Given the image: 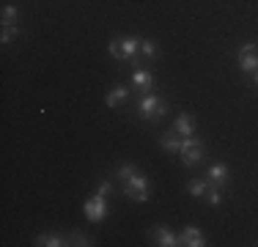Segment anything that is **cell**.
Returning <instances> with one entry per match:
<instances>
[{"mask_svg":"<svg viewBox=\"0 0 258 247\" xmlns=\"http://www.w3.org/2000/svg\"><path fill=\"white\" fill-rule=\"evenodd\" d=\"M165 113H168V102H165V99H159L154 91L140 96V102H138V118H143V121H159V118H165Z\"/></svg>","mask_w":258,"mask_h":247,"instance_id":"obj_1","label":"cell"},{"mask_svg":"<svg viewBox=\"0 0 258 247\" xmlns=\"http://www.w3.org/2000/svg\"><path fill=\"white\" fill-rule=\"evenodd\" d=\"M181 162L187 165V168H195V165L204 159V140L195 138V135H189V138H181Z\"/></svg>","mask_w":258,"mask_h":247,"instance_id":"obj_2","label":"cell"},{"mask_svg":"<svg viewBox=\"0 0 258 247\" xmlns=\"http://www.w3.org/2000/svg\"><path fill=\"white\" fill-rule=\"evenodd\" d=\"M124 193H126V198H132L135 203H146L149 201V193H151V184L143 173H138V176H132L124 184Z\"/></svg>","mask_w":258,"mask_h":247,"instance_id":"obj_3","label":"cell"},{"mask_svg":"<svg viewBox=\"0 0 258 247\" xmlns=\"http://www.w3.org/2000/svg\"><path fill=\"white\" fill-rule=\"evenodd\" d=\"M83 212L91 222H102L104 217H107V195L94 193V198H88V201L83 203Z\"/></svg>","mask_w":258,"mask_h":247,"instance_id":"obj_4","label":"cell"},{"mask_svg":"<svg viewBox=\"0 0 258 247\" xmlns=\"http://www.w3.org/2000/svg\"><path fill=\"white\" fill-rule=\"evenodd\" d=\"M239 69H242L244 74H253L258 69V44H253V41H247V44L239 47Z\"/></svg>","mask_w":258,"mask_h":247,"instance_id":"obj_5","label":"cell"},{"mask_svg":"<svg viewBox=\"0 0 258 247\" xmlns=\"http://www.w3.org/2000/svg\"><path fill=\"white\" fill-rule=\"evenodd\" d=\"M151 239H154V244H159V247H176L179 244V236H176L170 228H165V225L151 228Z\"/></svg>","mask_w":258,"mask_h":247,"instance_id":"obj_6","label":"cell"},{"mask_svg":"<svg viewBox=\"0 0 258 247\" xmlns=\"http://www.w3.org/2000/svg\"><path fill=\"white\" fill-rule=\"evenodd\" d=\"M206 178H209V184H214V187H225V184L231 181V176H228V165L214 162L212 168L206 170Z\"/></svg>","mask_w":258,"mask_h":247,"instance_id":"obj_7","label":"cell"},{"mask_svg":"<svg viewBox=\"0 0 258 247\" xmlns=\"http://www.w3.org/2000/svg\"><path fill=\"white\" fill-rule=\"evenodd\" d=\"M118 44H121V60H132V66H138V60H135V52H140L138 36H124V39H118Z\"/></svg>","mask_w":258,"mask_h":247,"instance_id":"obj_8","label":"cell"},{"mask_svg":"<svg viewBox=\"0 0 258 247\" xmlns=\"http://www.w3.org/2000/svg\"><path fill=\"white\" fill-rule=\"evenodd\" d=\"M132 85L140 91V94H151V88H154V74H151L149 69H135Z\"/></svg>","mask_w":258,"mask_h":247,"instance_id":"obj_9","label":"cell"},{"mask_svg":"<svg viewBox=\"0 0 258 247\" xmlns=\"http://www.w3.org/2000/svg\"><path fill=\"white\" fill-rule=\"evenodd\" d=\"M179 244H187V247H204V244H206V239H204V233H201L195 225H187V228H184V231L179 233Z\"/></svg>","mask_w":258,"mask_h":247,"instance_id":"obj_10","label":"cell"},{"mask_svg":"<svg viewBox=\"0 0 258 247\" xmlns=\"http://www.w3.org/2000/svg\"><path fill=\"white\" fill-rule=\"evenodd\" d=\"M173 132L179 135V138H189V135L195 132V121L189 118L187 113H179V115H176V121H173Z\"/></svg>","mask_w":258,"mask_h":247,"instance_id":"obj_11","label":"cell"},{"mask_svg":"<svg viewBox=\"0 0 258 247\" xmlns=\"http://www.w3.org/2000/svg\"><path fill=\"white\" fill-rule=\"evenodd\" d=\"M124 99H129V88L126 85H113V88L107 91V96H104V104H107V107H118Z\"/></svg>","mask_w":258,"mask_h":247,"instance_id":"obj_12","label":"cell"},{"mask_svg":"<svg viewBox=\"0 0 258 247\" xmlns=\"http://www.w3.org/2000/svg\"><path fill=\"white\" fill-rule=\"evenodd\" d=\"M36 247H63L69 244V239L66 236H58V233H39V236L33 239Z\"/></svg>","mask_w":258,"mask_h":247,"instance_id":"obj_13","label":"cell"},{"mask_svg":"<svg viewBox=\"0 0 258 247\" xmlns=\"http://www.w3.org/2000/svg\"><path fill=\"white\" fill-rule=\"evenodd\" d=\"M159 146H162L165 151H179V148H181V138H179L176 132L162 135V138H159Z\"/></svg>","mask_w":258,"mask_h":247,"instance_id":"obj_14","label":"cell"},{"mask_svg":"<svg viewBox=\"0 0 258 247\" xmlns=\"http://www.w3.org/2000/svg\"><path fill=\"white\" fill-rule=\"evenodd\" d=\"M206 190H209V178H198V181H189L187 184V193L192 198H204Z\"/></svg>","mask_w":258,"mask_h":247,"instance_id":"obj_15","label":"cell"},{"mask_svg":"<svg viewBox=\"0 0 258 247\" xmlns=\"http://www.w3.org/2000/svg\"><path fill=\"white\" fill-rule=\"evenodd\" d=\"M20 36H22L20 25H3V33H0V44H9V41L20 39Z\"/></svg>","mask_w":258,"mask_h":247,"instance_id":"obj_16","label":"cell"},{"mask_svg":"<svg viewBox=\"0 0 258 247\" xmlns=\"http://www.w3.org/2000/svg\"><path fill=\"white\" fill-rule=\"evenodd\" d=\"M17 20H20V9H17V6H3V17H0V22L14 25Z\"/></svg>","mask_w":258,"mask_h":247,"instance_id":"obj_17","label":"cell"},{"mask_svg":"<svg viewBox=\"0 0 258 247\" xmlns=\"http://www.w3.org/2000/svg\"><path fill=\"white\" fill-rule=\"evenodd\" d=\"M140 52L151 60V58H157V55H159V49H157V44L151 39H140Z\"/></svg>","mask_w":258,"mask_h":247,"instance_id":"obj_18","label":"cell"},{"mask_svg":"<svg viewBox=\"0 0 258 247\" xmlns=\"http://www.w3.org/2000/svg\"><path fill=\"white\" fill-rule=\"evenodd\" d=\"M138 173H140V170L135 168L132 162H126V165H118V178H121V181H124V184H126L129 178H132V176H138Z\"/></svg>","mask_w":258,"mask_h":247,"instance_id":"obj_19","label":"cell"},{"mask_svg":"<svg viewBox=\"0 0 258 247\" xmlns=\"http://www.w3.org/2000/svg\"><path fill=\"white\" fill-rule=\"evenodd\" d=\"M206 203L209 206H220V203H223V195H220V190L214 187V184H209V190H206Z\"/></svg>","mask_w":258,"mask_h":247,"instance_id":"obj_20","label":"cell"},{"mask_svg":"<svg viewBox=\"0 0 258 247\" xmlns=\"http://www.w3.org/2000/svg\"><path fill=\"white\" fill-rule=\"evenodd\" d=\"M72 242L69 244H85V247H91V244H94V239H91V236H85V233H72Z\"/></svg>","mask_w":258,"mask_h":247,"instance_id":"obj_21","label":"cell"},{"mask_svg":"<svg viewBox=\"0 0 258 247\" xmlns=\"http://www.w3.org/2000/svg\"><path fill=\"white\" fill-rule=\"evenodd\" d=\"M107 52L113 55V58H118V60H121V44H118V39H113V41L107 44Z\"/></svg>","mask_w":258,"mask_h":247,"instance_id":"obj_22","label":"cell"},{"mask_svg":"<svg viewBox=\"0 0 258 247\" xmlns=\"http://www.w3.org/2000/svg\"><path fill=\"white\" fill-rule=\"evenodd\" d=\"M250 77H253V83H255V85H258V69H255V72H253V74H250Z\"/></svg>","mask_w":258,"mask_h":247,"instance_id":"obj_23","label":"cell"}]
</instances>
